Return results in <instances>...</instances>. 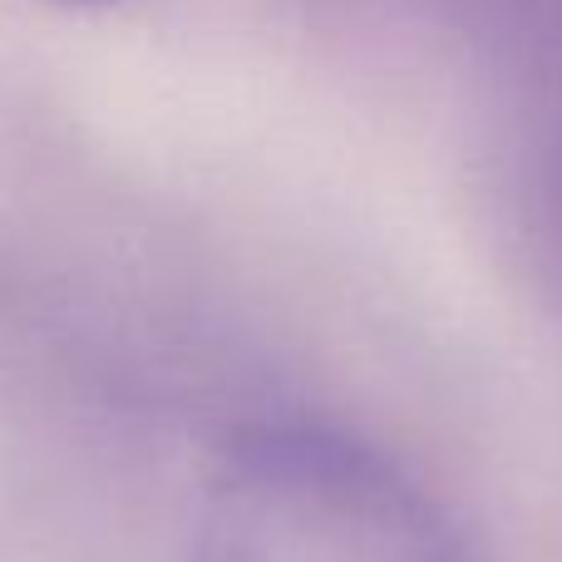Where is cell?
Wrapping results in <instances>:
<instances>
[{"label":"cell","mask_w":562,"mask_h":562,"mask_svg":"<svg viewBox=\"0 0 562 562\" xmlns=\"http://www.w3.org/2000/svg\"><path fill=\"white\" fill-rule=\"evenodd\" d=\"M553 213H558V233H562V138H558V164H553Z\"/></svg>","instance_id":"3"},{"label":"cell","mask_w":562,"mask_h":562,"mask_svg":"<svg viewBox=\"0 0 562 562\" xmlns=\"http://www.w3.org/2000/svg\"><path fill=\"white\" fill-rule=\"evenodd\" d=\"M193 562H474V553L395 459L326 425H257L207 474Z\"/></svg>","instance_id":"1"},{"label":"cell","mask_w":562,"mask_h":562,"mask_svg":"<svg viewBox=\"0 0 562 562\" xmlns=\"http://www.w3.org/2000/svg\"><path fill=\"white\" fill-rule=\"evenodd\" d=\"M464 15L484 20L504 35H548L562 40V0H454Z\"/></svg>","instance_id":"2"}]
</instances>
